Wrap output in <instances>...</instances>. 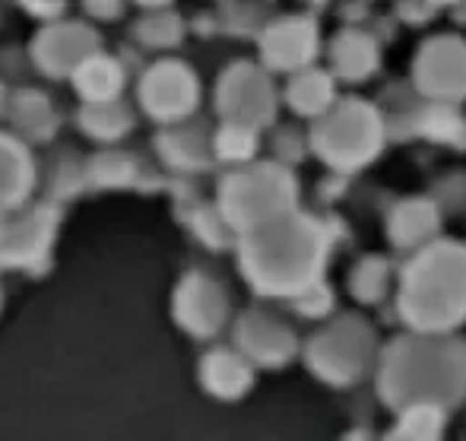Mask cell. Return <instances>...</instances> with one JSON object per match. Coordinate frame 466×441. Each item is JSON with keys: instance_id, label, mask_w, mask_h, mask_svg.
I'll return each instance as SVG.
<instances>
[{"instance_id": "obj_1", "label": "cell", "mask_w": 466, "mask_h": 441, "mask_svg": "<svg viewBox=\"0 0 466 441\" xmlns=\"http://www.w3.org/2000/svg\"><path fill=\"white\" fill-rule=\"evenodd\" d=\"M64 203L38 197L13 213H0V270L45 276L51 270Z\"/></svg>"}, {"instance_id": "obj_2", "label": "cell", "mask_w": 466, "mask_h": 441, "mask_svg": "<svg viewBox=\"0 0 466 441\" xmlns=\"http://www.w3.org/2000/svg\"><path fill=\"white\" fill-rule=\"evenodd\" d=\"M137 108L156 121L159 128L166 124L187 121L200 105V80L190 70V64L178 57H159V61L147 64L137 74L134 83Z\"/></svg>"}, {"instance_id": "obj_3", "label": "cell", "mask_w": 466, "mask_h": 441, "mask_svg": "<svg viewBox=\"0 0 466 441\" xmlns=\"http://www.w3.org/2000/svg\"><path fill=\"white\" fill-rule=\"evenodd\" d=\"M29 57L32 67L45 80H70L74 70L80 67L86 57H93L96 51H102V32L96 29L93 19H74L64 16L55 23H42L35 29V36L29 38Z\"/></svg>"}, {"instance_id": "obj_4", "label": "cell", "mask_w": 466, "mask_h": 441, "mask_svg": "<svg viewBox=\"0 0 466 441\" xmlns=\"http://www.w3.org/2000/svg\"><path fill=\"white\" fill-rule=\"evenodd\" d=\"M172 318L181 331L197 340L219 333L222 321H226V295H222L219 282H213L200 270L185 273L172 292Z\"/></svg>"}, {"instance_id": "obj_5", "label": "cell", "mask_w": 466, "mask_h": 441, "mask_svg": "<svg viewBox=\"0 0 466 441\" xmlns=\"http://www.w3.org/2000/svg\"><path fill=\"white\" fill-rule=\"evenodd\" d=\"M38 188H42V162L35 147L10 128H0V213H13L35 200Z\"/></svg>"}, {"instance_id": "obj_6", "label": "cell", "mask_w": 466, "mask_h": 441, "mask_svg": "<svg viewBox=\"0 0 466 441\" xmlns=\"http://www.w3.org/2000/svg\"><path fill=\"white\" fill-rule=\"evenodd\" d=\"M6 128L29 140L32 147H48L61 134L64 115L51 92L38 87H16L10 96V108H6Z\"/></svg>"}, {"instance_id": "obj_7", "label": "cell", "mask_w": 466, "mask_h": 441, "mask_svg": "<svg viewBox=\"0 0 466 441\" xmlns=\"http://www.w3.org/2000/svg\"><path fill=\"white\" fill-rule=\"evenodd\" d=\"M137 111L127 98H108V102H80L74 124L89 143L96 147H115L124 143L137 128Z\"/></svg>"}, {"instance_id": "obj_8", "label": "cell", "mask_w": 466, "mask_h": 441, "mask_svg": "<svg viewBox=\"0 0 466 441\" xmlns=\"http://www.w3.org/2000/svg\"><path fill=\"white\" fill-rule=\"evenodd\" d=\"M130 70L121 55H108V51H96L93 57L80 64L70 77L80 102H108V98H121L127 92Z\"/></svg>"}, {"instance_id": "obj_9", "label": "cell", "mask_w": 466, "mask_h": 441, "mask_svg": "<svg viewBox=\"0 0 466 441\" xmlns=\"http://www.w3.org/2000/svg\"><path fill=\"white\" fill-rule=\"evenodd\" d=\"M147 169L134 149L102 147L86 156V184L89 190H134L143 188Z\"/></svg>"}, {"instance_id": "obj_10", "label": "cell", "mask_w": 466, "mask_h": 441, "mask_svg": "<svg viewBox=\"0 0 466 441\" xmlns=\"http://www.w3.org/2000/svg\"><path fill=\"white\" fill-rule=\"evenodd\" d=\"M156 156L162 159V166L172 172H197L209 162V143L203 128L194 124H166L159 134L153 137Z\"/></svg>"}, {"instance_id": "obj_11", "label": "cell", "mask_w": 466, "mask_h": 441, "mask_svg": "<svg viewBox=\"0 0 466 441\" xmlns=\"http://www.w3.org/2000/svg\"><path fill=\"white\" fill-rule=\"evenodd\" d=\"M42 188L48 200L70 203L89 190L86 184V156L70 147H55L42 166Z\"/></svg>"}, {"instance_id": "obj_12", "label": "cell", "mask_w": 466, "mask_h": 441, "mask_svg": "<svg viewBox=\"0 0 466 441\" xmlns=\"http://www.w3.org/2000/svg\"><path fill=\"white\" fill-rule=\"evenodd\" d=\"M127 36L130 45H137L140 51H175L185 42V19L168 6H156V10H143L130 23Z\"/></svg>"}, {"instance_id": "obj_13", "label": "cell", "mask_w": 466, "mask_h": 441, "mask_svg": "<svg viewBox=\"0 0 466 441\" xmlns=\"http://www.w3.org/2000/svg\"><path fill=\"white\" fill-rule=\"evenodd\" d=\"M216 108L228 115L232 121H254L264 111V98H260V80L245 67H232L219 80L216 89Z\"/></svg>"}, {"instance_id": "obj_14", "label": "cell", "mask_w": 466, "mask_h": 441, "mask_svg": "<svg viewBox=\"0 0 466 441\" xmlns=\"http://www.w3.org/2000/svg\"><path fill=\"white\" fill-rule=\"evenodd\" d=\"M200 385L213 397L232 400L248 387V368L241 365L238 355L226 350H213L200 359Z\"/></svg>"}, {"instance_id": "obj_15", "label": "cell", "mask_w": 466, "mask_h": 441, "mask_svg": "<svg viewBox=\"0 0 466 441\" xmlns=\"http://www.w3.org/2000/svg\"><path fill=\"white\" fill-rule=\"evenodd\" d=\"M216 153L226 156V159H241L245 153H251V134L241 128V121L219 130V137H216Z\"/></svg>"}, {"instance_id": "obj_16", "label": "cell", "mask_w": 466, "mask_h": 441, "mask_svg": "<svg viewBox=\"0 0 466 441\" xmlns=\"http://www.w3.org/2000/svg\"><path fill=\"white\" fill-rule=\"evenodd\" d=\"M185 220H187V226L194 229V232L200 235V239L207 241L209 248H219L222 245V222L216 220L209 210L194 207L190 213H185Z\"/></svg>"}, {"instance_id": "obj_17", "label": "cell", "mask_w": 466, "mask_h": 441, "mask_svg": "<svg viewBox=\"0 0 466 441\" xmlns=\"http://www.w3.org/2000/svg\"><path fill=\"white\" fill-rule=\"evenodd\" d=\"M19 10L25 16H32L38 26L42 23H55V19H64L70 10V0H16Z\"/></svg>"}, {"instance_id": "obj_18", "label": "cell", "mask_w": 466, "mask_h": 441, "mask_svg": "<svg viewBox=\"0 0 466 441\" xmlns=\"http://www.w3.org/2000/svg\"><path fill=\"white\" fill-rule=\"evenodd\" d=\"M130 0H80L83 16L93 19V23H117L127 13Z\"/></svg>"}, {"instance_id": "obj_19", "label": "cell", "mask_w": 466, "mask_h": 441, "mask_svg": "<svg viewBox=\"0 0 466 441\" xmlns=\"http://www.w3.org/2000/svg\"><path fill=\"white\" fill-rule=\"evenodd\" d=\"M25 70H35L32 67L29 48L19 51L16 45H10V48L0 51V77H4V80H10V77H23Z\"/></svg>"}, {"instance_id": "obj_20", "label": "cell", "mask_w": 466, "mask_h": 441, "mask_svg": "<svg viewBox=\"0 0 466 441\" xmlns=\"http://www.w3.org/2000/svg\"><path fill=\"white\" fill-rule=\"evenodd\" d=\"M10 96H13V89H10V83L0 77V121H6V108H10Z\"/></svg>"}, {"instance_id": "obj_21", "label": "cell", "mask_w": 466, "mask_h": 441, "mask_svg": "<svg viewBox=\"0 0 466 441\" xmlns=\"http://www.w3.org/2000/svg\"><path fill=\"white\" fill-rule=\"evenodd\" d=\"M130 4H137L140 10H156V6H172V0H130Z\"/></svg>"}, {"instance_id": "obj_22", "label": "cell", "mask_w": 466, "mask_h": 441, "mask_svg": "<svg viewBox=\"0 0 466 441\" xmlns=\"http://www.w3.org/2000/svg\"><path fill=\"white\" fill-rule=\"evenodd\" d=\"M0 312H4V289H0Z\"/></svg>"}]
</instances>
